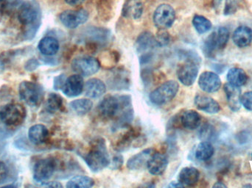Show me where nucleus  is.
<instances>
[{
    "label": "nucleus",
    "mask_w": 252,
    "mask_h": 188,
    "mask_svg": "<svg viewBox=\"0 0 252 188\" xmlns=\"http://www.w3.org/2000/svg\"><path fill=\"white\" fill-rule=\"evenodd\" d=\"M100 115L105 118L116 120L120 125L129 124L133 119L131 99L128 96H108L99 104Z\"/></svg>",
    "instance_id": "f257e3e1"
},
{
    "label": "nucleus",
    "mask_w": 252,
    "mask_h": 188,
    "mask_svg": "<svg viewBox=\"0 0 252 188\" xmlns=\"http://www.w3.org/2000/svg\"><path fill=\"white\" fill-rule=\"evenodd\" d=\"M84 161L90 169L94 173L100 172L109 166L111 160L104 140L97 139L93 142Z\"/></svg>",
    "instance_id": "f03ea898"
},
{
    "label": "nucleus",
    "mask_w": 252,
    "mask_h": 188,
    "mask_svg": "<svg viewBox=\"0 0 252 188\" xmlns=\"http://www.w3.org/2000/svg\"><path fill=\"white\" fill-rule=\"evenodd\" d=\"M179 90V85L174 81H169L153 91L150 100L156 105H163L174 99Z\"/></svg>",
    "instance_id": "7ed1b4c3"
},
{
    "label": "nucleus",
    "mask_w": 252,
    "mask_h": 188,
    "mask_svg": "<svg viewBox=\"0 0 252 188\" xmlns=\"http://www.w3.org/2000/svg\"><path fill=\"white\" fill-rule=\"evenodd\" d=\"M229 38L227 28L220 27L210 34L204 42V50L207 55H212L216 50H221L226 47Z\"/></svg>",
    "instance_id": "20e7f679"
},
{
    "label": "nucleus",
    "mask_w": 252,
    "mask_h": 188,
    "mask_svg": "<svg viewBox=\"0 0 252 188\" xmlns=\"http://www.w3.org/2000/svg\"><path fill=\"white\" fill-rule=\"evenodd\" d=\"M26 110L19 104H7L0 109V120L7 126H16L25 119Z\"/></svg>",
    "instance_id": "39448f33"
},
{
    "label": "nucleus",
    "mask_w": 252,
    "mask_h": 188,
    "mask_svg": "<svg viewBox=\"0 0 252 188\" xmlns=\"http://www.w3.org/2000/svg\"><path fill=\"white\" fill-rule=\"evenodd\" d=\"M40 19L39 7L35 3L27 1L22 4L19 11V20L22 25L36 29L40 25Z\"/></svg>",
    "instance_id": "423d86ee"
},
{
    "label": "nucleus",
    "mask_w": 252,
    "mask_h": 188,
    "mask_svg": "<svg viewBox=\"0 0 252 188\" xmlns=\"http://www.w3.org/2000/svg\"><path fill=\"white\" fill-rule=\"evenodd\" d=\"M100 68L98 60L90 56L75 57L72 63V70L82 77L92 76L97 73Z\"/></svg>",
    "instance_id": "0eeeda50"
},
{
    "label": "nucleus",
    "mask_w": 252,
    "mask_h": 188,
    "mask_svg": "<svg viewBox=\"0 0 252 188\" xmlns=\"http://www.w3.org/2000/svg\"><path fill=\"white\" fill-rule=\"evenodd\" d=\"M19 93L20 99L29 106H36L42 99L43 91L41 87L29 81H24L20 84Z\"/></svg>",
    "instance_id": "6e6552de"
},
{
    "label": "nucleus",
    "mask_w": 252,
    "mask_h": 188,
    "mask_svg": "<svg viewBox=\"0 0 252 188\" xmlns=\"http://www.w3.org/2000/svg\"><path fill=\"white\" fill-rule=\"evenodd\" d=\"M176 19L174 9L167 4H162L156 9L154 13V23L160 30H165L173 25Z\"/></svg>",
    "instance_id": "1a4fd4ad"
},
{
    "label": "nucleus",
    "mask_w": 252,
    "mask_h": 188,
    "mask_svg": "<svg viewBox=\"0 0 252 188\" xmlns=\"http://www.w3.org/2000/svg\"><path fill=\"white\" fill-rule=\"evenodd\" d=\"M89 19V13L84 9L78 10H65L59 16L63 26L69 29H75L85 23Z\"/></svg>",
    "instance_id": "9d476101"
},
{
    "label": "nucleus",
    "mask_w": 252,
    "mask_h": 188,
    "mask_svg": "<svg viewBox=\"0 0 252 188\" xmlns=\"http://www.w3.org/2000/svg\"><path fill=\"white\" fill-rule=\"evenodd\" d=\"M56 164L53 160H40L34 166V180L38 183H45L51 178L56 171Z\"/></svg>",
    "instance_id": "9b49d317"
},
{
    "label": "nucleus",
    "mask_w": 252,
    "mask_h": 188,
    "mask_svg": "<svg viewBox=\"0 0 252 188\" xmlns=\"http://www.w3.org/2000/svg\"><path fill=\"white\" fill-rule=\"evenodd\" d=\"M198 85L204 92L212 94L219 91L221 87V81L215 72H204L200 75Z\"/></svg>",
    "instance_id": "f8f14e48"
},
{
    "label": "nucleus",
    "mask_w": 252,
    "mask_h": 188,
    "mask_svg": "<svg viewBox=\"0 0 252 188\" xmlns=\"http://www.w3.org/2000/svg\"><path fill=\"white\" fill-rule=\"evenodd\" d=\"M198 75V67L195 63L189 61L182 65L177 71L179 82L185 86H191L195 83Z\"/></svg>",
    "instance_id": "ddd939ff"
},
{
    "label": "nucleus",
    "mask_w": 252,
    "mask_h": 188,
    "mask_svg": "<svg viewBox=\"0 0 252 188\" xmlns=\"http://www.w3.org/2000/svg\"><path fill=\"white\" fill-rule=\"evenodd\" d=\"M84 85L82 76L78 74L72 75L65 81L62 88V92L68 97H76L82 94Z\"/></svg>",
    "instance_id": "4468645a"
},
{
    "label": "nucleus",
    "mask_w": 252,
    "mask_h": 188,
    "mask_svg": "<svg viewBox=\"0 0 252 188\" xmlns=\"http://www.w3.org/2000/svg\"><path fill=\"white\" fill-rule=\"evenodd\" d=\"M157 44L155 37L150 32H143L139 35L136 43V51L142 54V57H151V51L157 47Z\"/></svg>",
    "instance_id": "2eb2a0df"
},
{
    "label": "nucleus",
    "mask_w": 252,
    "mask_h": 188,
    "mask_svg": "<svg viewBox=\"0 0 252 188\" xmlns=\"http://www.w3.org/2000/svg\"><path fill=\"white\" fill-rule=\"evenodd\" d=\"M168 165V160L165 155L161 153H154L148 161L147 168L150 174L159 176L164 174Z\"/></svg>",
    "instance_id": "dca6fc26"
},
{
    "label": "nucleus",
    "mask_w": 252,
    "mask_h": 188,
    "mask_svg": "<svg viewBox=\"0 0 252 188\" xmlns=\"http://www.w3.org/2000/svg\"><path fill=\"white\" fill-rule=\"evenodd\" d=\"M223 90L226 94L228 105L231 110L238 112L241 108V89L240 87L232 84L226 83L223 85Z\"/></svg>",
    "instance_id": "f3484780"
},
{
    "label": "nucleus",
    "mask_w": 252,
    "mask_h": 188,
    "mask_svg": "<svg viewBox=\"0 0 252 188\" xmlns=\"http://www.w3.org/2000/svg\"><path fill=\"white\" fill-rule=\"evenodd\" d=\"M194 103L199 110L209 114L218 113L220 109L219 102L213 98L206 95H196L194 99Z\"/></svg>",
    "instance_id": "a211bd4d"
},
{
    "label": "nucleus",
    "mask_w": 252,
    "mask_h": 188,
    "mask_svg": "<svg viewBox=\"0 0 252 188\" xmlns=\"http://www.w3.org/2000/svg\"><path fill=\"white\" fill-rule=\"evenodd\" d=\"M154 153L155 152L153 149H147L142 151L127 161V168L133 171H139L147 168L148 161Z\"/></svg>",
    "instance_id": "6ab92c4d"
},
{
    "label": "nucleus",
    "mask_w": 252,
    "mask_h": 188,
    "mask_svg": "<svg viewBox=\"0 0 252 188\" xmlns=\"http://www.w3.org/2000/svg\"><path fill=\"white\" fill-rule=\"evenodd\" d=\"M86 96L91 99L101 97L106 92V85L103 81L96 78L90 80L84 85Z\"/></svg>",
    "instance_id": "aec40b11"
},
{
    "label": "nucleus",
    "mask_w": 252,
    "mask_h": 188,
    "mask_svg": "<svg viewBox=\"0 0 252 188\" xmlns=\"http://www.w3.org/2000/svg\"><path fill=\"white\" fill-rule=\"evenodd\" d=\"M232 39L235 45L240 48L248 47L252 41V29L247 26L239 27L234 32Z\"/></svg>",
    "instance_id": "412c9836"
},
{
    "label": "nucleus",
    "mask_w": 252,
    "mask_h": 188,
    "mask_svg": "<svg viewBox=\"0 0 252 188\" xmlns=\"http://www.w3.org/2000/svg\"><path fill=\"white\" fill-rule=\"evenodd\" d=\"M200 178V172L197 168L194 167H186L182 168L179 174V183L185 186H195Z\"/></svg>",
    "instance_id": "4be33fe9"
},
{
    "label": "nucleus",
    "mask_w": 252,
    "mask_h": 188,
    "mask_svg": "<svg viewBox=\"0 0 252 188\" xmlns=\"http://www.w3.org/2000/svg\"><path fill=\"white\" fill-rule=\"evenodd\" d=\"M38 49L44 55H55L59 50V41L53 37H44L38 43Z\"/></svg>",
    "instance_id": "5701e85b"
},
{
    "label": "nucleus",
    "mask_w": 252,
    "mask_h": 188,
    "mask_svg": "<svg viewBox=\"0 0 252 188\" xmlns=\"http://www.w3.org/2000/svg\"><path fill=\"white\" fill-rule=\"evenodd\" d=\"M201 122V115L198 112L192 109L185 111L181 116V124L187 130H195L199 127Z\"/></svg>",
    "instance_id": "b1692460"
},
{
    "label": "nucleus",
    "mask_w": 252,
    "mask_h": 188,
    "mask_svg": "<svg viewBox=\"0 0 252 188\" xmlns=\"http://www.w3.org/2000/svg\"><path fill=\"white\" fill-rule=\"evenodd\" d=\"M49 132L43 124H35L28 130V138L33 144H41L48 137Z\"/></svg>",
    "instance_id": "393cba45"
},
{
    "label": "nucleus",
    "mask_w": 252,
    "mask_h": 188,
    "mask_svg": "<svg viewBox=\"0 0 252 188\" xmlns=\"http://www.w3.org/2000/svg\"><path fill=\"white\" fill-rule=\"evenodd\" d=\"M142 13L143 5L139 0H128L123 9V16L127 19H139Z\"/></svg>",
    "instance_id": "a878e982"
},
{
    "label": "nucleus",
    "mask_w": 252,
    "mask_h": 188,
    "mask_svg": "<svg viewBox=\"0 0 252 188\" xmlns=\"http://www.w3.org/2000/svg\"><path fill=\"white\" fill-rule=\"evenodd\" d=\"M213 7L217 13L229 16L233 14L238 10V0H214Z\"/></svg>",
    "instance_id": "bb28decb"
},
{
    "label": "nucleus",
    "mask_w": 252,
    "mask_h": 188,
    "mask_svg": "<svg viewBox=\"0 0 252 188\" xmlns=\"http://www.w3.org/2000/svg\"><path fill=\"white\" fill-rule=\"evenodd\" d=\"M226 79L229 83L241 88L247 84V81H248V76L244 69L234 67L228 71Z\"/></svg>",
    "instance_id": "cd10ccee"
},
{
    "label": "nucleus",
    "mask_w": 252,
    "mask_h": 188,
    "mask_svg": "<svg viewBox=\"0 0 252 188\" xmlns=\"http://www.w3.org/2000/svg\"><path fill=\"white\" fill-rule=\"evenodd\" d=\"M215 153L213 144L208 141H203L197 146L195 150V158L200 161H209Z\"/></svg>",
    "instance_id": "c85d7f7f"
},
{
    "label": "nucleus",
    "mask_w": 252,
    "mask_h": 188,
    "mask_svg": "<svg viewBox=\"0 0 252 188\" xmlns=\"http://www.w3.org/2000/svg\"><path fill=\"white\" fill-rule=\"evenodd\" d=\"M69 107L77 115H84L91 110L93 103L90 99H76L70 102Z\"/></svg>",
    "instance_id": "c756f323"
},
{
    "label": "nucleus",
    "mask_w": 252,
    "mask_h": 188,
    "mask_svg": "<svg viewBox=\"0 0 252 188\" xmlns=\"http://www.w3.org/2000/svg\"><path fill=\"white\" fill-rule=\"evenodd\" d=\"M94 185V181L91 177L87 176H78L71 179L67 184L68 188H92Z\"/></svg>",
    "instance_id": "7c9ffc66"
},
{
    "label": "nucleus",
    "mask_w": 252,
    "mask_h": 188,
    "mask_svg": "<svg viewBox=\"0 0 252 188\" xmlns=\"http://www.w3.org/2000/svg\"><path fill=\"white\" fill-rule=\"evenodd\" d=\"M192 25H193L195 30L199 34L206 33L212 28L211 22L204 16H199V15L194 16L193 19H192Z\"/></svg>",
    "instance_id": "2f4dec72"
},
{
    "label": "nucleus",
    "mask_w": 252,
    "mask_h": 188,
    "mask_svg": "<svg viewBox=\"0 0 252 188\" xmlns=\"http://www.w3.org/2000/svg\"><path fill=\"white\" fill-rule=\"evenodd\" d=\"M63 106V99L59 94H50L46 102L47 110L51 112H57Z\"/></svg>",
    "instance_id": "473e14b6"
},
{
    "label": "nucleus",
    "mask_w": 252,
    "mask_h": 188,
    "mask_svg": "<svg viewBox=\"0 0 252 188\" xmlns=\"http://www.w3.org/2000/svg\"><path fill=\"white\" fill-rule=\"evenodd\" d=\"M155 38L158 47H164L170 42V35L164 30H160L156 35Z\"/></svg>",
    "instance_id": "72a5a7b5"
},
{
    "label": "nucleus",
    "mask_w": 252,
    "mask_h": 188,
    "mask_svg": "<svg viewBox=\"0 0 252 188\" xmlns=\"http://www.w3.org/2000/svg\"><path fill=\"white\" fill-rule=\"evenodd\" d=\"M241 104L246 109L252 111V91L244 93L241 96Z\"/></svg>",
    "instance_id": "f704fd0d"
},
{
    "label": "nucleus",
    "mask_w": 252,
    "mask_h": 188,
    "mask_svg": "<svg viewBox=\"0 0 252 188\" xmlns=\"http://www.w3.org/2000/svg\"><path fill=\"white\" fill-rule=\"evenodd\" d=\"M21 4V0H0V7L2 9H10Z\"/></svg>",
    "instance_id": "c9c22d12"
},
{
    "label": "nucleus",
    "mask_w": 252,
    "mask_h": 188,
    "mask_svg": "<svg viewBox=\"0 0 252 188\" xmlns=\"http://www.w3.org/2000/svg\"><path fill=\"white\" fill-rule=\"evenodd\" d=\"M123 164H124V158H123L122 155H118L114 157L112 161H110L109 165H111L110 168L112 169L116 170L121 168L122 167Z\"/></svg>",
    "instance_id": "e433bc0d"
},
{
    "label": "nucleus",
    "mask_w": 252,
    "mask_h": 188,
    "mask_svg": "<svg viewBox=\"0 0 252 188\" xmlns=\"http://www.w3.org/2000/svg\"><path fill=\"white\" fill-rule=\"evenodd\" d=\"M9 169L4 162H0V184L4 183L8 177Z\"/></svg>",
    "instance_id": "4c0bfd02"
},
{
    "label": "nucleus",
    "mask_w": 252,
    "mask_h": 188,
    "mask_svg": "<svg viewBox=\"0 0 252 188\" xmlns=\"http://www.w3.org/2000/svg\"><path fill=\"white\" fill-rule=\"evenodd\" d=\"M38 65H39L38 62L36 60H34V59H32V60H29V61L28 62V63H27L26 69L27 70L31 72V71L36 69L37 66H38Z\"/></svg>",
    "instance_id": "58836bf2"
},
{
    "label": "nucleus",
    "mask_w": 252,
    "mask_h": 188,
    "mask_svg": "<svg viewBox=\"0 0 252 188\" xmlns=\"http://www.w3.org/2000/svg\"><path fill=\"white\" fill-rule=\"evenodd\" d=\"M85 0H65L66 3L68 4H70V5L75 6V5H79V4H82Z\"/></svg>",
    "instance_id": "ea45409f"
},
{
    "label": "nucleus",
    "mask_w": 252,
    "mask_h": 188,
    "mask_svg": "<svg viewBox=\"0 0 252 188\" xmlns=\"http://www.w3.org/2000/svg\"><path fill=\"white\" fill-rule=\"evenodd\" d=\"M47 186L50 188H62V185L60 184L57 182H52V183H49V184L47 185Z\"/></svg>",
    "instance_id": "a19ab883"
},
{
    "label": "nucleus",
    "mask_w": 252,
    "mask_h": 188,
    "mask_svg": "<svg viewBox=\"0 0 252 188\" xmlns=\"http://www.w3.org/2000/svg\"><path fill=\"white\" fill-rule=\"evenodd\" d=\"M213 188H227V186L223 184V183H221V182H218L213 186Z\"/></svg>",
    "instance_id": "79ce46f5"
},
{
    "label": "nucleus",
    "mask_w": 252,
    "mask_h": 188,
    "mask_svg": "<svg viewBox=\"0 0 252 188\" xmlns=\"http://www.w3.org/2000/svg\"><path fill=\"white\" fill-rule=\"evenodd\" d=\"M169 187H170V188H179V187H181V188H183L184 186H182V184H181L180 183H171V184L170 185V186H169Z\"/></svg>",
    "instance_id": "37998d69"
},
{
    "label": "nucleus",
    "mask_w": 252,
    "mask_h": 188,
    "mask_svg": "<svg viewBox=\"0 0 252 188\" xmlns=\"http://www.w3.org/2000/svg\"><path fill=\"white\" fill-rule=\"evenodd\" d=\"M1 18H2V13H1V10H0V21L1 20Z\"/></svg>",
    "instance_id": "c03bdc74"
},
{
    "label": "nucleus",
    "mask_w": 252,
    "mask_h": 188,
    "mask_svg": "<svg viewBox=\"0 0 252 188\" xmlns=\"http://www.w3.org/2000/svg\"><path fill=\"white\" fill-rule=\"evenodd\" d=\"M244 187H251V188H252V186H244Z\"/></svg>",
    "instance_id": "a18cd8bd"
},
{
    "label": "nucleus",
    "mask_w": 252,
    "mask_h": 188,
    "mask_svg": "<svg viewBox=\"0 0 252 188\" xmlns=\"http://www.w3.org/2000/svg\"></svg>",
    "instance_id": "49530a36"
}]
</instances>
